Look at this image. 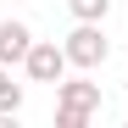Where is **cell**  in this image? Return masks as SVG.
Instances as JSON below:
<instances>
[{
    "label": "cell",
    "mask_w": 128,
    "mask_h": 128,
    "mask_svg": "<svg viewBox=\"0 0 128 128\" xmlns=\"http://www.w3.org/2000/svg\"><path fill=\"white\" fill-rule=\"evenodd\" d=\"M22 112V84L11 78V67L0 61V117H17Z\"/></svg>",
    "instance_id": "5"
},
{
    "label": "cell",
    "mask_w": 128,
    "mask_h": 128,
    "mask_svg": "<svg viewBox=\"0 0 128 128\" xmlns=\"http://www.w3.org/2000/svg\"><path fill=\"white\" fill-rule=\"evenodd\" d=\"M28 50H34V28L22 17H6V22H0V61H6V67H22Z\"/></svg>",
    "instance_id": "4"
},
{
    "label": "cell",
    "mask_w": 128,
    "mask_h": 128,
    "mask_svg": "<svg viewBox=\"0 0 128 128\" xmlns=\"http://www.w3.org/2000/svg\"><path fill=\"white\" fill-rule=\"evenodd\" d=\"M67 11L78 22H106V11H112V0H67Z\"/></svg>",
    "instance_id": "6"
},
{
    "label": "cell",
    "mask_w": 128,
    "mask_h": 128,
    "mask_svg": "<svg viewBox=\"0 0 128 128\" xmlns=\"http://www.w3.org/2000/svg\"><path fill=\"white\" fill-rule=\"evenodd\" d=\"M100 112V84L95 78H61L56 84V128H84V122H89Z\"/></svg>",
    "instance_id": "1"
},
{
    "label": "cell",
    "mask_w": 128,
    "mask_h": 128,
    "mask_svg": "<svg viewBox=\"0 0 128 128\" xmlns=\"http://www.w3.org/2000/svg\"><path fill=\"white\" fill-rule=\"evenodd\" d=\"M67 45H56V39H34V50H28V61H22V72L34 78V84H61L67 78Z\"/></svg>",
    "instance_id": "3"
},
{
    "label": "cell",
    "mask_w": 128,
    "mask_h": 128,
    "mask_svg": "<svg viewBox=\"0 0 128 128\" xmlns=\"http://www.w3.org/2000/svg\"><path fill=\"white\" fill-rule=\"evenodd\" d=\"M61 45H67V61L78 72H95V67H106V56H112V39H106L100 22H78Z\"/></svg>",
    "instance_id": "2"
}]
</instances>
